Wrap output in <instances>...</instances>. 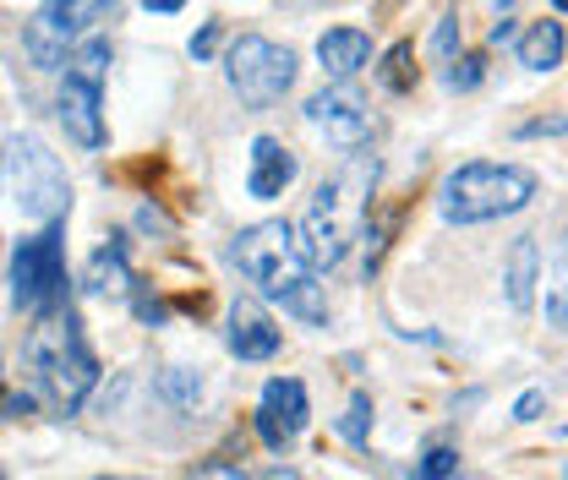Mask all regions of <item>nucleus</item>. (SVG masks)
Here are the masks:
<instances>
[{
  "label": "nucleus",
  "mask_w": 568,
  "mask_h": 480,
  "mask_svg": "<svg viewBox=\"0 0 568 480\" xmlns=\"http://www.w3.org/2000/svg\"><path fill=\"white\" fill-rule=\"evenodd\" d=\"M230 257H235V268L257 284V295L263 300H274L284 306L290 317H301V323H328V300H323V284H317V268L301 257V241H295V224H284V218H263V224H252V229H241L235 235V246H230Z\"/></svg>",
  "instance_id": "f257e3e1"
},
{
  "label": "nucleus",
  "mask_w": 568,
  "mask_h": 480,
  "mask_svg": "<svg viewBox=\"0 0 568 480\" xmlns=\"http://www.w3.org/2000/svg\"><path fill=\"white\" fill-rule=\"evenodd\" d=\"M377 153H355L345 159L323 186H317V197L312 207L301 213V224H295V241H301V257L323 274V268H339L345 263V252H351V241L366 229V213H372V192H377Z\"/></svg>",
  "instance_id": "f03ea898"
},
{
  "label": "nucleus",
  "mask_w": 568,
  "mask_h": 480,
  "mask_svg": "<svg viewBox=\"0 0 568 480\" xmlns=\"http://www.w3.org/2000/svg\"><path fill=\"white\" fill-rule=\"evenodd\" d=\"M22 355H28V366H33L44 399L61 415H77L88 405V394H93V382H99V360H93V349H88L82 317H77L71 300L33 317V328H28V339H22Z\"/></svg>",
  "instance_id": "7ed1b4c3"
},
{
  "label": "nucleus",
  "mask_w": 568,
  "mask_h": 480,
  "mask_svg": "<svg viewBox=\"0 0 568 480\" xmlns=\"http://www.w3.org/2000/svg\"><path fill=\"white\" fill-rule=\"evenodd\" d=\"M536 192H541L536 170L476 159V164H459V170L443 175V186H437V213H443L448 224H487V218H503V213L530 207Z\"/></svg>",
  "instance_id": "20e7f679"
},
{
  "label": "nucleus",
  "mask_w": 568,
  "mask_h": 480,
  "mask_svg": "<svg viewBox=\"0 0 568 480\" xmlns=\"http://www.w3.org/2000/svg\"><path fill=\"white\" fill-rule=\"evenodd\" d=\"M11 300L39 317L50 306H67L71 289H67V229L61 224H44L39 235L17 241L11 246Z\"/></svg>",
  "instance_id": "39448f33"
},
{
  "label": "nucleus",
  "mask_w": 568,
  "mask_h": 480,
  "mask_svg": "<svg viewBox=\"0 0 568 480\" xmlns=\"http://www.w3.org/2000/svg\"><path fill=\"white\" fill-rule=\"evenodd\" d=\"M224 76H230V88L241 93L246 110H274L295 88V50H284L263 33H241L224 50Z\"/></svg>",
  "instance_id": "423d86ee"
},
{
  "label": "nucleus",
  "mask_w": 568,
  "mask_h": 480,
  "mask_svg": "<svg viewBox=\"0 0 568 480\" xmlns=\"http://www.w3.org/2000/svg\"><path fill=\"white\" fill-rule=\"evenodd\" d=\"M6 170H11V197L22 207V218H39V224H61L71 207V181L61 170V159L44 147L39 137H17L6 153Z\"/></svg>",
  "instance_id": "0eeeda50"
},
{
  "label": "nucleus",
  "mask_w": 568,
  "mask_h": 480,
  "mask_svg": "<svg viewBox=\"0 0 568 480\" xmlns=\"http://www.w3.org/2000/svg\"><path fill=\"white\" fill-rule=\"evenodd\" d=\"M306 121L317 132H328L334 147H351V153H366V142H372V110H366L355 82H328L323 93H312L306 99Z\"/></svg>",
  "instance_id": "6e6552de"
},
{
  "label": "nucleus",
  "mask_w": 568,
  "mask_h": 480,
  "mask_svg": "<svg viewBox=\"0 0 568 480\" xmlns=\"http://www.w3.org/2000/svg\"><path fill=\"white\" fill-rule=\"evenodd\" d=\"M306 382L301 377H268L263 382V405H257V437L268 453H284L301 431H306Z\"/></svg>",
  "instance_id": "1a4fd4ad"
},
{
  "label": "nucleus",
  "mask_w": 568,
  "mask_h": 480,
  "mask_svg": "<svg viewBox=\"0 0 568 480\" xmlns=\"http://www.w3.org/2000/svg\"><path fill=\"white\" fill-rule=\"evenodd\" d=\"M295 175H301V159H295L280 137H257V142H252L246 192H252L257 203H274V197H284V192L295 186Z\"/></svg>",
  "instance_id": "9d476101"
},
{
  "label": "nucleus",
  "mask_w": 568,
  "mask_h": 480,
  "mask_svg": "<svg viewBox=\"0 0 568 480\" xmlns=\"http://www.w3.org/2000/svg\"><path fill=\"white\" fill-rule=\"evenodd\" d=\"M224 344H230V355H241V360H274V355H280V328H274V317H268L257 300H235V306H230Z\"/></svg>",
  "instance_id": "9b49d317"
},
{
  "label": "nucleus",
  "mask_w": 568,
  "mask_h": 480,
  "mask_svg": "<svg viewBox=\"0 0 568 480\" xmlns=\"http://www.w3.org/2000/svg\"><path fill=\"white\" fill-rule=\"evenodd\" d=\"M99 93H104V88H88V82H77V76L61 82V126H67V137L77 142V147H104Z\"/></svg>",
  "instance_id": "f8f14e48"
},
{
  "label": "nucleus",
  "mask_w": 568,
  "mask_h": 480,
  "mask_svg": "<svg viewBox=\"0 0 568 480\" xmlns=\"http://www.w3.org/2000/svg\"><path fill=\"white\" fill-rule=\"evenodd\" d=\"M317 61H323V71H328L334 82H351L355 71L372 61V33H366V28H328V33L317 39Z\"/></svg>",
  "instance_id": "ddd939ff"
},
{
  "label": "nucleus",
  "mask_w": 568,
  "mask_h": 480,
  "mask_svg": "<svg viewBox=\"0 0 568 480\" xmlns=\"http://www.w3.org/2000/svg\"><path fill=\"white\" fill-rule=\"evenodd\" d=\"M536 284H541V246H536V235H519L514 252H508V263H503V295H508V306L514 312H530L536 306Z\"/></svg>",
  "instance_id": "4468645a"
},
{
  "label": "nucleus",
  "mask_w": 568,
  "mask_h": 480,
  "mask_svg": "<svg viewBox=\"0 0 568 480\" xmlns=\"http://www.w3.org/2000/svg\"><path fill=\"white\" fill-rule=\"evenodd\" d=\"M82 289H93V295H132V289H138L132 263H126V241H121V235H110V241L88 257V268H82Z\"/></svg>",
  "instance_id": "2eb2a0df"
},
{
  "label": "nucleus",
  "mask_w": 568,
  "mask_h": 480,
  "mask_svg": "<svg viewBox=\"0 0 568 480\" xmlns=\"http://www.w3.org/2000/svg\"><path fill=\"white\" fill-rule=\"evenodd\" d=\"M568 55V33L564 22H530L525 33H519V67L525 71H558Z\"/></svg>",
  "instance_id": "dca6fc26"
},
{
  "label": "nucleus",
  "mask_w": 568,
  "mask_h": 480,
  "mask_svg": "<svg viewBox=\"0 0 568 480\" xmlns=\"http://www.w3.org/2000/svg\"><path fill=\"white\" fill-rule=\"evenodd\" d=\"M22 50H28V61H33L39 71H61L67 67V39H61L39 11H33V22L22 28Z\"/></svg>",
  "instance_id": "f3484780"
},
{
  "label": "nucleus",
  "mask_w": 568,
  "mask_h": 480,
  "mask_svg": "<svg viewBox=\"0 0 568 480\" xmlns=\"http://www.w3.org/2000/svg\"><path fill=\"white\" fill-rule=\"evenodd\" d=\"M547 323L568 334V229L552 246V263H547Z\"/></svg>",
  "instance_id": "a211bd4d"
},
{
  "label": "nucleus",
  "mask_w": 568,
  "mask_h": 480,
  "mask_svg": "<svg viewBox=\"0 0 568 480\" xmlns=\"http://www.w3.org/2000/svg\"><path fill=\"white\" fill-rule=\"evenodd\" d=\"M110 11H115V6H67V0H50V6H39V17H44V22H50V28H55L67 44L77 39V33H82V28H88V22H93V17H110Z\"/></svg>",
  "instance_id": "6ab92c4d"
},
{
  "label": "nucleus",
  "mask_w": 568,
  "mask_h": 480,
  "mask_svg": "<svg viewBox=\"0 0 568 480\" xmlns=\"http://www.w3.org/2000/svg\"><path fill=\"white\" fill-rule=\"evenodd\" d=\"M104 71H110V39H82L77 55L67 61V76L88 82V88H104Z\"/></svg>",
  "instance_id": "aec40b11"
},
{
  "label": "nucleus",
  "mask_w": 568,
  "mask_h": 480,
  "mask_svg": "<svg viewBox=\"0 0 568 480\" xmlns=\"http://www.w3.org/2000/svg\"><path fill=\"white\" fill-rule=\"evenodd\" d=\"M159 394H164L170 410H197V399H203V377L186 371V366H170V371H159Z\"/></svg>",
  "instance_id": "412c9836"
},
{
  "label": "nucleus",
  "mask_w": 568,
  "mask_h": 480,
  "mask_svg": "<svg viewBox=\"0 0 568 480\" xmlns=\"http://www.w3.org/2000/svg\"><path fill=\"white\" fill-rule=\"evenodd\" d=\"M410 61H416V44H410V39L388 44V55H383V67H377L388 93H410V88H416V67H410Z\"/></svg>",
  "instance_id": "4be33fe9"
},
{
  "label": "nucleus",
  "mask_w": 568,
  "mask_h": 480,
  "mask_svg": "<svg viewBox=\"0 0 568 480\" xmlns=\"http://www.w3.org/2000/svg\"><path fill=\"white\" fill-rule=\"evenodd\" d=\"M339 437L351 448H366V437H372V394H355L351 399V410L339 415Z\"/></svg>",
  "instance_id": "5701e85b"
},
{
  "label": "nucleus",
  "mask_w": 568,
  "mask_h": 480,
  "mask_svg": "<svg viewBox=\"0 0 568 480\" xmlns=\"http://www.w3.org/2000/svg\"><path fill=\"white\" fill-rule=\"evenodd\" d=\"M459 470V448H448V442H432L422 453V464L410 470V480H448Z\"/></svg>",
  "instance_id": "b1692460"
},
{
  "label": "nucleus",
  "mask_w": 568,
  "mask_h": 480,
  "mask_svg": "<svg viewBox=\"0 0 568 480\" xmlns=\"http://www.w3.org/2000/svg\"><path fill=\"white\" fill-rule=\"evenodd\" d=\"M481 76H487V61H481V55H459L454 67L443 71V82H448L454 93H470V88H476Z\"/></svg>",
  "instance_id": "393cba45"
},
{
  "label": "nucleus",
  "mask_w": 568,
  "mask_h": 480,
  "mask_svg": "<svg viewBox=\"0 0 568 480\" xmlns=\"http://www.w3.org/2000/svg\"><path fill=\"white\" fill-rule=\"evenodd\" d=\"M454 50H459V17L448 11V17L432 28V55H437V61H454Z\"/></svg>",
  "instance_id": "a878e982"
},
{
  "label": "nucleus",
  "mask_w": 568,
  "mask_h": 480,
  "mask_svg": "<svg viewBox=\"0 0 568 480\" xmlns=\"http://www.w3.org/2000/svg\"><path fill=\"white\" fill-rule=\"evenodd\" d=\"M514 137L530 142V137H568V115H541V121H525L514 126Z\"/></svg>",
  "instance_id": "bb28decb"
},
{
  "label": "nucleus",
  "mask_w": 568,
  "mask_h": 480,
  "mask_svg": "<svg viewBox=\"0 0 568 480\" xmlns=\"http://www.w3.org/2000/svg\"><path fill=\"white\" fill-rule=\"evenodd\" d=\"M132 312H138V323H148V328H164V300L159 295H148V289H132Z\"/></svg>",
  "instance_id": "cd10ccee"
},
{
  "label": "nucleus",
  "mask_w": 568,
  "mask_h": 480,
  "mask_svg": "<svg viewBox=\"0 0 568 480\" xmlns=\"http://www.w3.org/2000/svg\"><path fill=\"white\" fill-rule=\"evenodd\" d=\"M219 44H224V22H203V28L192 33V61H209Z\"/></svg>",
  "instance_id": "c85d7f7f"
},
{
  "label": "nucleus",
  "mask_w": 568,
  "mask_h": 480,
  "mask_svg": "<svg viewBox=\"0 0 568 480\" xmlns=\"http://www.w3.org/2000/svg\"><path fill=\"white\" fill-rule=\"evenodd\" d=\"M186 480H252L241 464H224V459H213V464H203V470H192Z\"/></svg>",
  "instance_id": "c756f323"
},
{
  "label": "nucleus",
  "mask_w": 568,
  "mask_h": 480,
  "mask_svg": "<svg viewBox=\"0 0 568 480\" xmlns=\"http://www.w3.org/2000/svg\"><path fill=\"white\" fill-rule=\"evenodd\" d=\"M541 410H547V394L541 388H525L519 405H514V420H541Z\"/></svg>",
  "instance_id": "7c9ffc66"
},
{
  "label": "nucleus",
  "mask_w": 568,
  "mask_h": 480,
  "mask_svg": "<svg viewBox=\"0 0 568 480\" xmlns=\"http://www.w3.org/2000/svg\"><path fill=\"white\" fill-rule=\"evenodd\" d=\"M33 410H39L33 394H6V399H0V415H6V420H22V415H33Z\"/></svg>",
  "instance_id": "2f4dec72"
},
{
  "label": "nucleus",
  "mask_w": 568,
  "mask_h": 480,
  "mask_svg": "<svg viewBox=\"0 0 568 480\" xmlns=\"http://www.w3.org/2000/svg\"><path fill=\"white\" fill-rule=\"evenodd\" d=\"M493 44H519V17H514V11H497Z\"/></svg>",
  "instance_id": "473e14b6"
},
{
  "label": "nucleus",
  "mask_w": 568,
  "mask_h": 480,
  "mask_svg": "<svg viewBox=\"0 0 568 480\" xmlns=\"http://www.w3.org/2000/svg\"><path fill=\"white\" fill-rule=\"evenodd\" d=\"M138 224H142V229H164V235H170V218H164L159 207H142V213H138Z\"/></svg>",
  "instance_id": "72a5a7b5"
},
{
  "label": "nucleus",
  "mask_w": 568,
  "mask_h": 480,
  "mask_svg": "<svg viewBox=\"0 0 568 480\" xmlns=\"http://www.w3.org/2000/svg\"><path fill=\"white\" fill-rule=\"evenodd\" d=\"M142 11H148V17H153V11H159V17H175V11H181V0H148Z\"/></svg>",
  "instance_id": "f704fd0d"
},
{
  "label": "nucleus",
  "mask_w": 568,
  "mask_h": 480,
  "mask_svg": "<svg viewBox=\"0 0 568 480\" xmlns=\"http://www.w3.org/2000/svg\"><path fill=\"white\" fill-rule=\"evenodd\" d=\"M263 480H301V476H295V470H268Z\"/></svg>",
  "instance_id": "c9c22d12"
},
{
  "label": "nucleus",
  "mask_w": 568,
  "mask_h": 480,
  "mask_svg": "<svg viewBox=\"0 0 568 480\" xmlns=\"http://www.w3.org/2000/svg\"><path fill=\"white\" fill-rule=\"evenodd\" d=\"M99 480H121V476H99Z\"/></svg>",
  "instance_id": "e433bc0d"
},
{
  "label": "nucleus",
  "mask_w": 568,
  "mask_h": 480,
  "mask_svg": "<svg viewBox=\"0 0 568 480\" xmlns=\"http://www.w3.org/2000/svg\"><path fill=\"white\" fill-rule=\"evenodd\" d=\"M0 480H6V476H0Z\"/></svg>",
  "instance_id": "4c0bfd02"
}]
</instances>
